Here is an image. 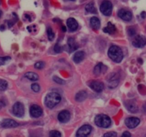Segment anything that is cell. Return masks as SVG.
<instances>
[{
    "mask_svg": "<svg viewBox=\"0 0 146 137\" xmlns=\"http://www.w3.org/2000/svg\"><path fill=\"white\" fill-rule=\"evenodd\" d=\"M108 57L116 63L121 62L123 59V53L119 47L113 45L108 50Z\"/></svg>",
    "mask_w": 146,
    "mask_h": 137,
    "instance_id": "1",
    "label": "cell"
},
{
    "mask_svg": "<svg viewBox=\"0 0 146 137\" xmlns=\"http://www.w3.org/2000/svg\"><path fill=\"white\" fill-rule=\"evenodd\" d=\"M60 101H61V96L58 93L52 92L46 96L44 103L49 109H52L60 103Z\"/></svg>",
    "mask_w": 146,
    "mask_h": 137,
    "instance_id": "2",
    "label": "cell"
},
{
    "mask_svg": "<svg viewBox=\"0 0 146 137\" xmlns=\"http://www.w3.org/2000/svg\"><path fill=\"white\" fill-rule=\"evenodd\" d=\"M95 123L100 128H107L111 125V119L105 114H98L95 119Z\"/></svg>",
    "mask_w": 146,
    "mask_h": 137,
    "instance_id": "3",
    "label": "cell"
},
{
    "mask_svg": "<svg viewBox=\"0 0 146 137\" xmlns=\"http://www.w3.org/2000/svg\"><path fill=\"white\" fill-rule=\"evenodd\" d=\"M100 12L103 14L105 16H110L112 14V10H113V5L110 1L108 0H105L101 4Z\"/></svg>",
    "mask_w": 146,
    "mask_h": 137,
    "instance_id": "4",
    "label": "cell"
},
{
    "mask_svg": "<svg viewBox=\"0 0 146 137\" xmlns=\"http://www.w3.org/2000/svg\"><path fill=\"white\" fill-rule=\"evenodd\" d=\"M12 111L15 117L21 118L25 115V107L21 102H16L12 107Z\"/></svg>",
    "mask_w": 146,
    "mask_h": 137,
    "instance_id": "5",
    "label": "cell"
},
{
    "mask_svg": "<svg viewBox=\"0 0 146 137\" xmlns=\"http://www.w3.org/2000/svg\"><path fill=\"white\" fill-rule=\"evenodd\" d=\"M133 45L137 48H143L146 45V38L143 35H137L133 41Z\"/></svg>",
    "mask_w": 146,
    "mask_h": 137,
    "instance_id": "6",
    "label": "cell"
},
{
    "mask_svg": "<svg viewBox=\"0 0 146 137\" xmlns=\"http://www.w3.org/2000/svg\"><path fill=\"white\" fill-rule=\"evenodd\" d=\"M29 113L30 115L34 118H39L41 117L43 114V111L41 107L38 105H32L29 109Z\"/></svg>",
    "mask_w": 146,
    "mask_h": 137,
    "instance_id": "7",
    "label": "cell"
},
{
    "mask_svg": "<svg viewBox=\"0 0 146 137\" xmlns=\"http://www.w3.org/2000/svg\"><path fill=\"white\" fill-rule=\"evenodd\" d=\"M91 131H92V126L88 125V124H86V125H83L82 126H81L78 129L76 136L80 137L87 136H88L90 134Z\"/></svg>",
    "mask_w": 146,
    "mask_h": 137,
    "instance_id": "8",
    "label": "cell"
},
{
    "mask_svg": "<svg viewBox=\"0 0 146 137\" xmlns=\"http://www.w3.org/2000/svg\"><path fill=\"white\" fill-rule=\"evenodd\" d=\"M140 121V119L137 117H130V118L126 119L125 121V124L127 128H134L139 125Z\"/></svg>",
    "mask_w": 146,
    "mask_h": 137,
    "instance_id": "9",
    "label": "cell"
},
{
    "mask_svg": "<svg viewBox=\"0 0 146 137\" xmlns=\"http://www.w3.org/2000/svg\"><path fill=\"white\" fill-rule=\"evenodd\" d=\"M0 126L3 128H15L19 126L17 121L10 119H5L0 122Z\"/></svg>",
    "mask_w": 146,
    "mask_h": 137,
    "instance_id": "10",
    "label": "cell"
},
{
    "mask_svg": "<svg viewBox=\"0 0 146 137\" xmlns=\"http://www.w3.org/2000/svg\"><path fill=\"white\" fill-rule=\"evenodd\" d=\"M117 15H118V16L120 19L124 21H126V22H130L132 19V18H133V14H132L131 12L130 11H127L124 9H120L118 11Z\"/></svg>",
    "mask_w": 146,
    "mask_h": 137,
    "instance_id": "11",
    "label": "cell"
},
{
    "mask_svg": "<svg viewBox=\"0 0 146 137\" xmlns=\"http://www.w3.org/2000/svg\"><path fill=\"white\" fill-rule=\"evenodd\" d=\"M57 119L60 122L63 124L68 122L70 119V113L67 110H63L58 114Z\"/></svg>",
    "mask_w": 146,
    "mask_h": 137,
    "instance_id": "12",
    "label": "cell"
},
{
    "mask_svg": "<svg viewBox=\"0 0 146 137\" xmlns=\"http://www.w3.org/2000/svg\"><path fill=\"white\" fill-rule=\"evenodd\" d=\"M89 86L94 90L95 92L100 93V92H102V90L104 89V84L102 82H97V81H92V82L90 83Z\"/></svg>",
    "mask_w": 146,
    "mask_h": 137,
    "instance_id": "13",
    "label": "cell"
},
{
    "mask_svg": "<svg viewBox=\"0 0 146 137\" xmlns=\"http://www.w3.org/2000/svg\"><path fill=\"white\" fill-rule=\"evenodd\" d=\"M67 26L69 31H70V32H75L78 29V22L73 18H69L67 19Z\"/></svg>",
    "mask_w": 146,
    "mask_h": 137,
    "instance_id": "14",
    "label": "cell"
},
{
    "mask_svg": "<svg viewBox=\"0 0 146 137\" xmlns=\"http://www.w3.org/2000/svg\"><path fill=\"white\" fill-rule=\"evenodd\" d=\"M125 106L130 112L136 113L138 111V107H137V104L133 101H127L125 102Z\"/></svg>",
    "mask_w": 146,
    "mask_h": 137,
    "instance_id": "15",
    "label": "cell"
},
{
    "mask_svg": "<svg viewBox=\"0 0 146 137\" xmlns=\"http://www.w3.org/2000/svg\"><path fill=\"white\" fill-rule=\"evenodd\" d=\"M107 69H108V68H107L106 66L104 65L102 63H99L98 65L95 66V68H94V74L97 76H99L100 74L105 73Z\"/></svg>",
    "mask_w": 146,
    "mask_h": 137,
    "instance_id": "16",
    "label": "cell"
},
{
    "mask_svg": "<svg viewBox=\"0 0 146 137\" xmlns=\"http://www.w3.org/2000/svg\"><path fill=\"white\" fill-rule=\"evenodd\" d=\"M67 46H68L69 51L70 52H72V51H75L78 49L79 46L77 44V42L75 41V40L73 38H70L67 41Z\"/></svg>",
    "mask_w": 146,
    "mask_h": 137,
    "instance_id": "17",
    "label": "cell"
},
{
    "mask_svg": "<svg viewBox=\"0 0 146 137\" xmlns=\"http://www.w3.org/2000/svg\"><path fill=\"white\" fill-rule=\"evenodd\" d=\"M85 53L83 51H78L73 56V61L75 63H80L85 59Z\"/></svg>",
    "mask_w": 146,
    "mask_h": 137,
    "instance_id": "18",
    "label": "cell"
},
{
    "mask_svg": "<svg viewBox=\"0 0 146 137\" xmlns=\"http://www.w3.org/2000/svg\"><path fill=\"white\" fill-rule=\"evenodd\" d=\"M90 22L91 27L93 29L98 30V29H99V28L100 27V19H98V17H96V16H92L90 19Z\"/></svg>",
    "mask_w": 146,
    "mask_h": 137,
    "instance_id": "19",
    "label": "cell"
},
{
    "mask_svg": "<svg viewBox=\"0 0 146 137\" xmlns=\"http://www.w3.org/2000/svg\"><path fill=\"white\" fill-rule=\"evenodd\" d=\"M88 97V94L85 91H80L75 96V100L78 102H82L85 101Z\"/></svg>",
    "mask_w": 146,
    "mask_h": 137,
    "instance_id": "20",
    "label": "cell"
},
{
    "mask_svg": "<svg viewBox=\"0 0 146 137\" xmlns=\"http://www.w3.org/2000/svg\"><path fill=\"white\" fill-rule=\"evenodd\" d=\"M103 31L105 33L110 34H114L115 32L116 27L114 24H113L111 23V22H108V26H107L106 27L104 28Z\"/></svg>",
    "mask_w": 146,
    "mask_h": 137,
    "instance_id": "21",
    "label": "cell"
},
{
    "mask_svg": "<svg viewBox=\"0 0 146 137\" xmlns=\"http://www.w3.org/2000/svg\"><path fill=\"white\" fill-rule=\"evenodd\" d=\"M25 77L27 78V79L30 81H33V82H35V81H37L39 79V76L36 74L35 72H27L26 74H25Z\"/></svg>",
    "mask_w": 146,
    "mask_h": 137,
    "instance_id": "22",
    "label": "cell"
},
{
    "mask_svg": "<svg viewBox=\"0 0 146 137\" xmlns=\"http://www.w3.org/2000/svg\"><path fill=\"white\" fill-rule=\"evenodd\" d=\"M85 10L88 12V13L91 14H97V9L95 8V5H94V2H91L90 3H88V5L85 7Z\"/></svg>",
    "mask_w": 146,
    "mask_h": 137,
    "instance_id": "23",
    "label": "cell"
},
{
    "mask_svg": "<svg viewBox=\"0 0 146 137\" xmlns=\"http://www.w3.org/2000/svg\"><path fill=\"white\" fill-rule=\"evenodd\" d=\"M108 83H109L108 86H109L110 89H114V88L117 87V85H118L119 79H117V78H112L111 79H110Z\"/></svg>",
    "mask_w": 146,
    "mask_h": 137,
    "instance_id": "24",
    "label": "cell"
},
{
    "mask_svg": "<svg viewBox=\"0 0 146 137\" xmlns=\"http://www.w3.org/2000/svg\"><path fill=\"white\" fill-rule=\"evenodd\" d=\"M47 36H48L49 40H50V41H52V40L54 39V37H55V34H54L52 29L51 27L47 28Z\"/></svg>",
    "mask_w": 146,
    "mask_h": 137,
    "instance_id": "25",
    "label": "cell"
},
{
    "mask_svg": "<svg viewBox=\"0 0 146 137\" xmlns=\"http://www.w3.org/2000/svg\"><path fill=\"white\" fill-rule=\"evenodd\" d=\"M8 83L4 79H0V92H4L7 89Z\"/></svg>",
    "mask_w": 146,
    "mask_h": 137,
    "instance_id": "26",
    "label": "cell"
},
{
    "mask_svg": "<svg viewBox=\"0 0 146 137\" xmlns=\"http://www.w3.org/2000/svg\"><path fill=\"white\" fill-rule=\"evenodd\" d=\"M10 59H11V58L9 57H0V66L5 64L7 62H8V61H9Z\"/></svg>",
    "mask_w": 146,
    "mask_h": 137,
    "instance_id": "27",
    "label": "cell"
},
{
    "mask_svg": "<svg viewBox=\"0 0 146 137\" xmlns=\"http://www.w3.org/2000/svg\"><path fill=\"white\" fill-rule=\"evenodd\" d=\"M44 66H45V64L43 61H37L35 64V67L36 68H37V69H42V68H44Z\"/></svg>",
    "mask_w": 146,
    "mask_h": 137,
    "instance_id": "28",
    "label": "cell"
},
{
    "mask_svg": "<svg viewBox=\"0 0 146 137\" xmlns=\"http://www.w3.org/2000/svg\"><path fill=\"white\" fill-rule=\"evenodd\" d=\"M31 89L35 92H39L40 90V86L38 84H32L31 86Z\"/></svg>",
    "mask_w": 146,
    "mask_h": 137,
    "instance_id": "29",
    "label": "cell"
},
{
    "mask_svg": "<svg viewBox=\"0 0 146 137\" xmlns=\"http://www.w3.org/2000/svg\"><path fill=\"white\" fill-rule=\"evenodd\" d=\"M62 136L61 133L59 132L58 131H52L50 133V136L51 137H60Z\"/></svg>",
    "mask_w": 146,
    "mask_h": 137,
    "instance_id": "30",
    "label": "cell"
},
{
    "mask_svg": "<svg viewBox=\"0 0 146 137\" xmlns=\"http://www.w3.org/2000/svg\"><path fill=\"white\" fill-rule=\"evenodd\" d=\"M53 80H54V82H55L56 83L59 84H65V82H64L63 79H60V78H59L58 76H54L53 77Z\"/></svg>",
    "mask_w": 146,
    "mask_h": 137,
    "instance_id": "31",
    "label": "cell"
},
{
    "mask_svg": "<svg viewBox=\"0 0 146 137\" xmlns=\"http://www.w3.org/2000/svg\"><path fill=\"white\" fill-rule=\"evenodd\" d=\"M54 50L56 53H60L62 51L63 47L61 45H60L59 44H56L55 46L54 47Z\"/></svg>",
    "mask_w": 146,
    "mask_h": 137,
    "instance_id": "32",
    "label": "cell"
},
{
    "mask_svg": "<svg viewBox=\"0 0 146 137\" xmlns=\"http://www.w3.org/2000/svg\"><path fill=\"white\" fill-rule=\"evenodd\" d=\"M117 134L116 132L111 131V132H108L104 134V137H115L117 136Z\"/></svg>",
    "mask_w": 146,
    "mask_h": 137,
    "instance_id": "33",
    "label": "cell"
},
{
    "mask_svg": "<svg viewBox=\"0 0 146 137\" xmlns=\"http://www.w3.org/2000/svg\"><path fill=\"white\" fill-rule=\"evenodd\" d=\"M127 32H128V34L130 36H133L135 34V30L134 29V28L133 27H130L127 30Z\"/></svg>",
    "mask_w": 146,
    "mask_h": 137,
    "instance_id": "34",
    "label": "cell"
},
{
    "mask_svg": "<svg viewBox=\"0 0 146 137\" xmlns=\"http://www.w3.org/2000/svg\"><path fill=\"white\" fill-rule=\"evenodd\" d=\"M122 136L123 137H130L131 136V134L128 131H125L123 134H122Z\"/></svg>",
    "mask_w": 146,
    "mask_h": 137,
    "instance_id": "35",
    "label": "cell"
},
{
    "mask_svg": "<svg viewBox=\"0 0 146 137\" xmlns=\"http://www.w3.org/2000/svg\"><path fill=\"white\" fill-rule=\"evenodd\" d=\"M5 106H6V104L5 103V101H3L2 100H0V109H2Z\"/></svg>",
    "mask_w": 146,
    "mask_h": 137,
    "instance_id": "36",
    "label": "cell"
},
{
    "mask_svg": "<svg viewBox=\"0 0 146 137\" xmlns=\"http://www.w3.org/2000/svg\"><path fill=\"white\" fill-rule=\"evenodd\" d=\"M62 30H63V32H66V30H67V29H66L65 26H62Z\"/></svg>",
    "mask_w": 146,
    "mask_h": 137,
    "instance_id": "37",
    "label": "cell"
},
{
    "mask_svg": "<svg viewBox=\"0 0 146 137\" xmlns=\"http://www.w3.org/2000/svg\"><path fill=\"white\" fill-rule=\"evenodd\" d=\"M2 11H0V17H1V16H2Z\"/></svg>",
    "mask_w": 146,
    "mask_h": 137,
    "instance_id": "38",
    "label": "cell"
},
{
    "mask_svg": "<svg viewBox=\"0 0 146 137\" xmlns=\"http://www.w3.org/2000/svg\"><path fill=\"white\" fill-rule=\"evenodd\" d=\"M71 1H75V0H71Z\"/></svg>",
    "mask_w": 146,
    "mask_h": 137,
    "instance_id": "39",
    "label": "cell"
}]
</instances>
